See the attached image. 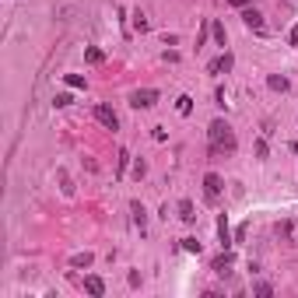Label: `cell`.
Instances as JSON below:
<instances>
[{"mask_svg": "<svg viewBox=\"0 0 298 298\" xmlns=\"http://www.w3.org/2000/svg\"><path fill=\"white\" fill-rule=\"evenodd\" d=\"M147 25H151V21H147V14L137 7V11H133V28H137V32H147Z\"/></svg>", "mask_w": 298, "mask_h": 298, "instance_id": "cell-17", "label": "cell"}, {"mask_svg": "<svg viewBox=\"0 0 298 298\" xmlns=\"http://www.w3.org/2000/svg\"><path fill=\"white\" fill-rule=\"evenodd\" d=\"M85 60H88V63H95V67H98V63H105V53H102V49H98V46H88V49H85Z\"/></svg>", "mask_w": 298, "mask_h": 298, "instance_id": "cell-14", "label": "cell"}, {"mask_svg": "<svg viewBox=\"0 0 298 298\" xmlns=\"http://www.w3.org/2000/svg\"><path fill=\"white\" fill-rule=\"evenodd\" d=\"M63 81H67V88H85V85H88L81 74H63Z\"/></svg>", "mask_w": 298, "mask_h": 298, "instance_id": "cell-18", "label": "cell"}, {"mask_svg": "<svg viewBox=\"0 0 298 298\" xmlns=\"http://www.w3.org/2000/svg\"><path fill=\"white\" fill-rule=\"evenodd\" d=\"M232 7H249V0H228Z\"/></svg>", "mask_w": 298, "mask_h": 298, "instance_id": "cell-26", "label": "cell"}, {"mask_svg": "<svg viewBox=\"0 0 298 298\" xmlns=\"http://www.w3.org/2000/svg\"><path fill=\"white\" fill-rule=\"evenodd\" d=\"M232 263H235V256H232V253H225V256H217V259H214V274H221V277H225V274L232 270Z\"/></svg>", "mask_w": 298, "mask_h": 298, "instance_id": "cell-8", "label": "cell"}, {"mask_svg": "<svg viewBox=\"0 0 298 298\" xmlns=\"http://www.w3.org/2000/svg\"><path fill=\"white\" fill-rule=\"evenodd\" d=\"M253 291H256V295H263V298H267V295H274V288H270V284H263V281H259Z\"/></svg>", "mask_w": 298, "mask_h": 298, "instance_id": "cell-20", "label": "cell"}, {"mask_svg": "<svg viewBox=\"0 0 298 298\" xmlns=\"http://www.w3.org/2000/svg\"><path fill=\"white\" fill-rule=\"evenodd\" d=\"M144 172H147V165H144V162H140V158H137V162H133V175H137V179H140V175H144Z\"/></svg>", "mask_w": 298, "mask_h": 298, "instance_id": "cell-24", "label": "cell"}, {"mask_svg": "<svg viewBox=\"0 0 298 298\" xmlns=\"http://www.w3.org/2000/svg\"><path fill=\"white\" fill-rule=\"evenodd\" d=\"M85 291H88V295H95V298H98V295H105V281H102V277H95V274H91V277H85Z\"/></svg>", "mask_w": 298, "mask_h": 298, "instance_id": "cell-7", "label": "cell"}, {"mask_svg": "<svg viewBox=\"0 0 298 298\" xmlns=\"http://www.w3.org/2000/svg\"><path fill=\"white\" fill-rule=\"evenodd\" d=\"M217 235H221V246H232V228H228V217L225 214L217 217Z\"/></svg>", "mask_w": 298, "mask_h": 298, "instance_id": "cell-11", "label": "cell"}, {"mask_svg": "<svg viewBox=\"0 0 298 298\" xmlns=\"http://www.w3.org/2000/svg\"><path fill=\"white\" fill-rule=\"evenodd\" d=\"M267 85H270L274 91H288V78H281V74H270V78H267Z\"/></svg>", "mask_w": 298, "mask_h": 298, "instance_id": "cell-16", "label": "cell"}, {"mask_svg": "<svg viewBox=\"0 0 298 298\" xmlns=\"http://www.w3.org/2000/svg\"><path fill=\"white\" fill-rule=\"evenodd\" d=\"M91 263H95L91 253H74V256H70V267H78V270H81V267H91Z\"/></svg>", "mask_w": 298, "mask_h": 298, "instance_id": "cell-12", "label": "cell"}, {"mask_svg": "<svg viewBox=\"0 0 298 298\" xmlns=\"http://www.w3.org/2000/svg\"><path fill=\"white\" fill-rule=\"evenodd\" d=\"M288 43H291V46H298V25H295V28L288 32Z\"/></svg>", "mask_w": 298, "mask_h": 298, "instance_id": "cell-25", "label": "cell"}, {"mask_svg": "<svg viewBox=\"0 0 298 298\" xmlns=\"http://www.w3.org/2000/svg\"><path fill=\"white\" fill-rule=\"evenodd\" d=\"M179 217L186 221V225H193V221H197V207L190 200H179Z\"/></svg>", "mask_w": 298, "mask_h": 298, "instance_id": "cell-10", "label": "cell"}, {"mask_svg": "<svg viewBox=\"0 0 298 298\" xmlns=\"http://www.w3.org/2000/svg\"><path fill=\"white\" fill-rule=\"evenodd\" d=\"M53 102H56V105H60V109H63V105H70V95H67V91H60V95H56V98H53Z\"/></svg>", "mask_w": 298, "mask_h": 298, "instance_id": "cell-23", "label": "cell"}, {"mask_svg": "<svg viewBox=\"0 0 298 298\" xmlns=\"http://www.w3.org/2000/svg\"><path fill=\"white\" fill-rule=\"evenodd\" d=\"M60 186H63V193H67V197L74 193V186H70V179H67V172H60Z\"/></svg>", "mask_w": 298, "mask_h": 298, "instance_id": "cell-21", "label": "cell"}, {"mask_svg": "<svg viewBox=\"0 0 298 298\" xmlns=\"http://www.w3.org/2000/svg\"><path fill=\"white\" fill-rule=\"evenodd\" d=\"M155 102H158V91H155V88H140V91L130 95V105H133V109H151Z\"/></svg>", "mask_w": 298, "mask_h": 298, "instance_id": "cell-4", "label": "cell"}, {"mask_svg": "<svg viewBox=\"0 0 298 298\" xmlns=\"http://www.w3.org/2000/svg\"><path fill=\"white\" fill-rule=\"evenodd\" d=\"M211 32H214V43L225 46V39H228V35H225V25H221V21H211Z\"/></svg>", "mask_w": 298, "mask_h": 298, "instance_id": "cell-15", "label": "cell"}, {"mask_svg": "<svg viewBox=\"0 0 298 298\" xmlns=\"http://www.w3.org/2000/svg\"><path fill=\"white\" fill-rule=\"evenodd\" d=\"M267 151H270L267 140H256V155H259V158H267Z\"/></svg>", "mask_w": 298, "mask_h": 298, "instance_id": "cell-22", "label": "cell"}, {"mask_svg": "<svg viewBox=\"0 0 298 298\" xmlns=\"http://www.w3.org/2000/svg\"><path fill=\"white\" fill-rule=\"evenodd\" d=\"M130 211H133V225L144 232V225H147V211H144V204H140V200H133V204H130Z\"/></svg>", "mask_w": 298, "mask_h": 298, "instance_id": "cell-9", "label": "cell"}, {"mask_svg": "<svg viewBox=\"0 0 298 298\" xmlns=\"http://www.w3.org/2000/svg\"><path fill=\"white\" fill-rule=\"evenodd\" d=\"M95 120H98L105 130H116V127H120L116 109H113V105H105V102H98V105H95Z\"/></svg>", "mask_w": 298, "mask_h": 298, "instance_id": "cell-2", "label": "cell"}, {"mask_svg": "<svg viewBox=\"0 0 298 298\" xmlns=\"http://www.w3.org/2000/svg\"><path fill=\"white\" fill-rule=\"evenodd\" d=\"M207 137H211V151H235V133L225 120H214Z\"/></svg>", "mask_w": 298, "mask_h": 298, "instance_id": "cell-1", "label": "cell"}, {"mask_svg": "<svg viewBox=\"0 0 298 298\" xmlns=\"http://www.w3.org/2000/svg\"><path fill=\"white\" fill-rule=\"evenodd\" d=\"M182 249H186V253H200V242H197V239H182Z\"/></svg>", "mask_w": 298, "mask_h": 298, "instance_id": "cell-19", "label": "cell"}, {"mask_svg": "<svg viewBox=\"0 0 298 298\" xmlns=\"http://www.w3.org/2000/svg\"><path fill=\"white\" fill-rule=\"evenodd\" d=\"M232 53H221L217 60H211V74H225V70H232Z\"/></svg>", "mask_w": 298, "mask_h": 298, "instance_id": "cell-5", "label": "cell"}, {"mask_svg": "<svg viewBox=\"0 0 298 298\" xmlns=\"http://www.w3.org/2000/svg\"><path fill=\"white\" fill-rule=\"evenodd\" d=\"M242 21H246V28H253V32H263V14H259V11H253V7L242 14Z\"/></svg>", "mask_w": 298, "mask_h": 298, "instance_id": "cell-6", "label": "cell"}, {"mask_svg": "<svg viewBox=\"0 0 298 298\" xmlns=\"http://www.w3.org/2000/svg\"><path fill=\"white\" fill-rule=\"evenodd\" d=\"M175 109H179V116H190V113H193V98H190V95H179V98H175Z\"/></svg>", "mask_w": 298, "mask_h": 298, "instance_id": "cell-13", "label": "cell"}, {"mask_svg": "<svg viewBox=\"0 0 298 298\" xmlns=\"http://www.w3.org/2000/svg\"><path fill=\"white\" fill-rule=\"evenodd\" d=\"M221 190H225V179H221L217 172H207V175H204V193H207V200H211V204L221 197Z\"/></svg>", "mask_w": 298, "mask_h": 298, "instance_id": "cell-3", "label": "cell"}]
</instances>
